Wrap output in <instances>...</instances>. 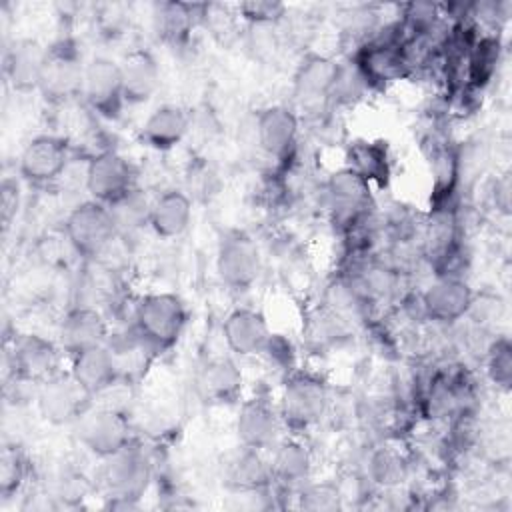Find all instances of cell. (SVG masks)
Wrapping results in <instances>:
<instances>
[{
	"label": "cell",
	"mask_w": 512,
	"mask_h": 512,
	"mask_svg": "<svg viewBox=\"0 0 512 512\" xmlns=\"http://www.w3.org/2000/svg\"><path fill=\"white\" fill-rule=\"evenodd\" d=\"M188 322L184 302L170 292L148 294L134 308L132 328L154 354L170 350L182 336Z\"/></svg>",
	"instance_id": "cell-1"
},
{
	"label": "cell",
	"mask_w": 512,
	"mask_h": 512,
	"mask_svg": "<svg viewBox=\"0 0 512 512\" xmlns=\"http://www.w3.org/2000/svg\"><path fill=\"white\" fill-rule=\"evenodd\" d=\"M86 64L74 38H58L46 48L38 92L50 104H66L82 96Z\"/></svg>",
	"instance_id": "cell-2"
},
{
	"label": "cell",
	"mask_w": 512,
	"mask_h": 512,
	"mask_svg": "<svg viewBox=\"0 0 512 512\" xmlns=\"http://www.w3.org/2000/svg\"><path fill=\"white\" fill-rule=\"evenodd\" d=\"M64 232L72 250L86 260H96L118 236L110 208L96 200L74 206L64 220Z\"/></svg>",
	"instance_id": "cell-3"
},
{
	"label": "cell",
	"mask_w": 512,
	"mask_h": 512,
	"mask_svg": "<svg viewBox=\"0 0 512 512\" xmlns=\"http://www.w3.org/2000/svg\"><path fill=\"white\" fill-rule=\"evenodd\" d=\"M328 404L324 380L310 372H290L280 398V418L290 430H306L316 424Z\"/></svg>",
	"instance_id": "cell-4"
},
{
	"label": "cell",
	"mask_w": 512,
	"mask_h": 512,
	"mask_svg": "<svg viewBox=\"0 0 512 512\" xmlns=\"http://www.w3.org/2000/svg\"><path fill=\"white\" fill-rule=\"evenodd\" d=\"M104 460V482L114 498L112 506L132 508L152 480V464L148 456L130 442L126 448Z\"/></svg>",
	"instance_id": "cell-5"
},
{
	"label": "cell",
	"mask_w": 512,
	"mask_h": 512,
	"mask_svg": "<svg viewBox=\"0 0 512 512\" xmlns=\"http://www.w3.org/2000/svg\"><path fill=\"white\" fill-rule=\"evenodd\" d=\"M324 192L332 220L342 232H348L368 218L372 202L370 184L352 168L346 166L330 174Z\"/></svg>",
	"instance_id": "cell-6"
},
{
	"label": "cell",
	"mask_w": 512,
	"mask_h": 512,
	"mask_svg": "<svg viewBox=\"0 0 512 512\" xmlns=\"http://www.w3.org/2000/svg\"><path fill=\"white\" fill-rule=\"evenodd\" d=\"M92 394L70 374L58 372L36 386V404L50 424H74L90 406Z\"/></svg>",
	"instance_id": "cell-7"
},
{
	"label": "cell",
	"mask_w": 512,
	"mask_h": 512,
	"mask_svg": "<svg viewBox=\"0 0 512 512\" xmlns=\"http://www.w3.org/2000/svg\"><path fill=\"white\" fill-rule=\"evenodd\" d=\"M80 444L100 458H110L132 442L126 416L114 408H88L76 422Z\"/></svg>",
	"instance_id": "cell-8"
},
{
	"label": "cell",
	"mask_w": 512,
	"mask_h": 512,
	"mask_svg": "<svg viewBox=\"0 0 512 512\" xmlns=\"http://www.w3.org/2000/svg\"><path fill=\"white\" fill-rule=\"evenodd\" d=\"M82 96L92 112L104 120H118L126 104L120 64L106 56H94L84 70Z\"/></svg>",
	"instance_id": "cell-9"
},
{
	"label": "cell",
	"mask_w": 512,
	"mask_h": 512,
	"mask_svg": "<svg viewBox=\"0 0 512 512\" xmlns=\"http://www.w3.org/2000/svg\"><path fill=\"white\" fill-rule=\"evenodd\" d=\"M136 188V170L128 158L114 150H104L90 158L86 168V190L90 200L114 204Z\"/></svg>",
	"instance_id": "cell-10"
},
{
	"label": "cell",
	"mask_w": 512,
	"mask_h": 512,
	"mask_svg": "<svg viewBox=\"0 0 512 512\" xmlns=\"http://www.w3.org/2000/svg\"><path fill=\"white\" fill-rule=\"evenodd\" d=\"M8 360L14 380L22 384L38 386L60 372L58 346L40 334H20L14 338Z\"/></svg>",
	"instance_id": "cell-11"
},
{
	"label": "cell",
	"mask_w": 512,
	"mask_h": 512,
	"mask_svg": "<svg viewBox=\"0 0 512 512\" xmlns=\"http://www.w3.org/2000/svg\"><path fill=\"white\" fill-rule=\"evenodd\" d=\"M68 162V140L54 134H40L24 146L18 160V172L28 184L46 186L62 176Z\"/></svg>",
	"instance_id": "cell-12"
},
{
	"label": "cell",
	"mask_w": 512,
	"mask_h": 512,
	"mask_svg": "<svg viewBox=\"0 0 512 512\" xmlns=\"http://www.w3.org/2000/svg\"><path fill=\"white\" fill-rule=\"evenodd\" d=\"M216 272L232 290L250 288L260 274V254L254 240L240 232L224 236L216 254Z\"/></svg>",
	"instance_id": "cell-13"
},
{
	"label": "cell",
	"mask_w": 512,
	"mask_h": 512,
	"mask_svg": "<svg viewBox=\"0 0 512 512\" xmlns=\"http://www.w3.org/2000/svg\"><path fill=\"white\" fill-rule=\"evenodd\" d=\"M474 292L462 278L440 276L420 294L422 316L434 322L452 324L470 314Z\"/></svg>",
	"instance_id": "cell-14"
},
{
	"label": "cell",
	"mask_w": 512,
	"mask_h": 512,
	"mask_svg": "<svg viewBox=\"0 0 512 512\" xmlns=\"http://www.w3.org/2000/svg\"><path fill=\"white\" fill-rule=\"evenodd\" d=\"M280 412L264 398H250L240 406L236 418V434L242 446L254 450L272 448L282 428Z\"/></svg>",
	"instance_id": "cell-15"
},
{
	"label": "cell",
	"mask_w": 512,
	"mask_h": 512,
	"mask_svg": "<svg viewBox=\"0 0 512 512\" xmlns=\"http://www.w3.org/2000/svg\"><path fill=\"white\" fill-rule=\"evenodd\" d=\"M256 140L268 156L284 160L298 140L296 112L282 104L262 108L256 118Z\"/></svg>",
	"instance_id": "cell-16"
},
{
	"label": "cell",
	"mask_w": 512,
	"mask_h": 512,
	"mask_svg": "<svg viewBox=\"0 0 512 512\" xmlns=\"http://www.w3.org/2000/svg\"><path fill=\"white\" fill-rule=\"evenodd\" d=\"M60 348L70 354L84 352L108 342V326L104 316L90 306H76L66 312L60 322Z\"/></svg>",
	"instance_id": "cell-17"
},
{
	"label": "cell",
	"mask_w": 512,
	"mask_h": 512,
	"mask_svg": "<svg viewBox=\"0 0 512 512\" xmlns=\"http://www.w3.org/2000/svg\"><path fill=\"white\" fill-rule=\"evenodd\" d=\"M226 346L236 356H256L262 354L272 332L266 318L250 308L232 310L222 326Z\"/></svg>",
	"instance_id": "cell-18"
},
{
	"label": "cell",
	"mask_w": 512,
	"mask_h": 512,
	"mask_svg": "<svg viewBox=\"0 0 512 512\" xmlns=\"http://www.w3.org/2000/svg\"><path fill=\"white\" fill-rule=\"evenodd\" d=\"M70 374L92 394L98 396L104 390L112 388L120 378V366L112 352V348L106 344L88 348L84 352H78L72 356Z\"/></svg>",
	"instance_id": "cell-19"
},
{
	"label": "cell",
	"mask_w": 512,
	"mask_h": 512,
	"mask_svg": "<svg viewBox=\"0 0 512 512\" xmlns=\"http://www.w3.org/2000/svg\"><path fill=\"white\" fill-rule=\"evenodd\" d=\"M120 72L128 104L148 102L160 88V66L146 48H134L122 56Z\"/></svg>",
	"instance_id": "cell-20"
},
{
	"label": "cell",
	"mask_w": 512,
	"mask_h": 512,
	"mask_svg": "<svg viewBox=\"0 0 512 512\" xmlns=\"http://www.w3.org/2000/svg\"><path fill=\"white\" fill-rule=\"evenodd\" d=\"M338 62L322 54H308L302 58L294 74V98L304 106H314L330 100Z\"/></svg>",
	"instance_id": "cell-21"
},
{
	"label": "cell",
	"mask_w": 512,
	"mask_h": 512,
	"mask_svg": "<svg viewBox=\"0 0 512 512\" xmlns=\"http://www.w3.org/2000/svg\"><path fill=\"white\" fill-rule=\"evenodd\" d=\"M190 128V116L176 104H162L150 112L140 128V140L156 152L176 148Z\"/></svg>",
	"instance_id": "cell-22"
},
{
	"label": "cell",
	"mask_w": 512,
	"mask_h": 512,
	"mask_svg": "<svg viewBox=\"0 0 512 512\" xmlns=\"http://www.w3.org/2000/svg\"><path fill=\"white\" fill-rule=\"evenodd\" d=\"M46 48L32 38L14 40L4 52V76L18 92L38 90Z\"/></svg>",
	"instance_id": "cell-23"
},
{
	"label": "cell",
	"mask_w": 512,
	"mask_h": 512,
	"mask_svg": "<svg viewBox=\"0 0 512 512\" xmlns=\"http://www.w3.org/2000/svg\"><path fill=\"white\" fill-rule=\"evenodd\" d=\"M204 4H188V2H156L152 6V26L156 36L172 46L184 44L198 18L204 16Z\"/></svg>",
	"instance_id": "cell-24"
},
{
	"label": "cell",
	"mask_w": 512,
	"mask_h": 512,
	"mask_svg": "<svg viewBox=\"0 0 512 512\" xmlns=\"http://www.w3.org/2000/svg\"><path fill=\"white\" fill-rule=\"evenodd\" d=\"M192 218L190 196L182 190H164L150 200L148 226L160 238H176L186 232Z\"/></svg>",
	"instance_id": "cell-25"
},
{
	"label": "cell",
	"mask_w": 512,
	"mask_h": 512,
	"mask_svg": "<svg viewBox=\"0 0 512 512\" xmlns=\"http://www.w3.org/2000/svg\"><path fill=\"white\" fill-rule=\"evenodd\" d=\"M272 482H278L284 488L302 486L312 470V456L308 448L294 440H278L274 444V452L270 458Z\"/></svg>",
	"instance_id": "cell-26"
},
{
	"label": "cell",
	"mask_w": 512,
	"mask_h": 512,
	"mask_svg": "<svg viewBox=\"0 0 512 512\" xmlns=\"http://www.w3.org/2000/svg\"><path fill=\"white\" fill-rule=\"evenodd\" d=\"M348 168L360 174L368 184L386 186L392 176L388 146L382 140H356L346 150Z\"/></svg>",
	"instance_id": "cell-27"
},
{
	"label": "cell",
	"mask_w": 512,
	"mask_h": 512,
	"mask_svg": "<svg viewBox=\"0 0 512 512\" xmlns=\"http://www.w3.org/2000/svg\"><path fill=\"white\" fill-rule=\"evenodd\" d=\"M198 388L204 398L218 404H230L240 396L242 372L230 358L208 360L200 370Z\"/></svg>",
	"instance_id": "cell-28"
},
{
	"label": "cell",
	"mask_w": 512,
	"mask_h": 512,
	"mask_svg": "<svg viewBox=\"0 0 512 512\" xmlns=\"http://www.w3.org/2000/svg\"><path fill=\"white\" fill-rule=\"evenodd\" d=\"M262 450L242 446L228 464V482L242 492H262L272 484L270 462L262 458Z\"/></svg>",
	"instance_id": "cell-29"
},
{
	"label": "cell",
	"mask_w": 512,
	"mask_h": 512,
	"mask_svg": "<svg viewBox=\"0 0 512 512\" xmlns=\"http://www.w3.org/2000/svg\"><path fill=\"white\" fill-rule=\"evenodd\" d=\"M502 56L500 38L494 34H478L466 56V80L470 88H484L496 74Z\"/></svg>",
	"instance_id": "cell-30"
},
{
	"label": "cell",
	"mask_w": 512,
	"mask_h": 512,
	"mask_svg": "<svg viewBox=\"0 0 512 512\" xmlns=\"http://www.w3.org/2000/svg\"><path fill=\"white\" fill-rule=\"evenodd\" d=\"M116 224L118 234L134 232L142 226H148V214H150V200L134 188L130 194L120 198L118 202L108 206Z\"/></svg>",
	"instance_id": "cell-31"
},
{
	"label": "cell",
	"mask_w": 512,
	"mask_h": 512,
	"mask_svg": "<svg viewBox=\"0 0 512 512\" xmlns=\"http://www.w3.org/2000/svg\"><path fill=\"white\" fill-rule=\"evenodd\" d=\"M28 476V458L14 444H6L0 454V496H14Z\"/></svg>",
	"instance_id": "cell-32"
},
{
	"label": "cell",
	"mask_w": 512,
	"mask_h": 512,
	"mask_svg": "<svg viewBox=\"0 0 512 512\" xmlns=\"http://www.w3.org/2000/svg\"><path fill=\"white\" fill-rule=\"evenodd\" d=\"M486 374L492 384L504 392L512 386V344L508 338H496L486 350Z\"/></svg>",
	"instance_id": "cell-33"
},
{
	"label": "cell",
	"mask_w": 512,
	"mask_h": 512,
	"mask_svg": "<svg viewBox=\"0 0 512 512\" xmlns=\"http://www.w3.org/2000/svg\"><path fill=\"white\" fill-rule=\"evenodd\" d=\"M406 460L392 450H378L370 458V476L380 486H396L406 478Z\"/></svg>",
	"instance_id": "cell-34"
},
{
	"label": "cell",
	"mask_w": 512,
	"mask_h": 512,
	"mask_svg": "<svg viewBox=\"0 0 512 512\" xmlns=\"http://www.w3.org/2000/svg\"><path fill=\"white\" fill-rule=\"evenodd\" d=\"M238 12L250 26H272L278 20H282L286 8L284 4L272 0H250L242 2L238 6Z\"/></svg>",
	"instance_id": "cell-35"
},
{
	"label": "cell",
	"mask_w": 512,
	"mask_h": 512,
	"mask_svg": "<svg viewBox=\"0 0 512 512\" xmlns=\"http://www.w3.org/2000/svg\"><path fill=\"white\" fill-rule=\"evenodd\" d=\"M20 206V188L18 182L12 178H4L0 184V214L4 228L10 226L12 218L16 216Z\"/></svg>",
	"instance_id": "cell-36"
},
{
	"label": "cell",
	"mask_w": 512,
	"mask_h": 512,
	"mask_svg": "<svg viewBox=\"0 0 512 512\" xmlns=\"http://www.w3.org/2000/svg\"><path fill=\"white\" fill-rule=\"evenodd\" d=\"M262 354H266L272 364H276V366H280L284 370H290L292 364H294L292 344L284 336H280V334H272L270 336V340H268V344H266Z\"/></svg>",
	"instance_id": "cell-37"
},
{
	"label": "cell",
	"mask_w": 512,
	"mask_h": 512,
	"mask_svg": "<svg viewBox=\"0 0 512 512\" xmlns=\"http://www.w3.org/2000/svg\"><path fill=\"white\" fill-rule=\"evenodd\" d=\"M302 506L310 510H332L338 506V494L330 492L326 486H314L302 490Z\"/></svg>",
	"instance_id": "cell-38"
},
{
	"label": "cell",
	"mask_w": 512,
	"mask_h": 512,
	"mask_svg": "<svg viewBox=\"0 0 512 512\" xmlns=\"http://www.w3.org/2000/svg\"><path fill=\"white\" fill-rule=\"evenodd\" d=\"M494 202L502 214H510V178H508V174H504L500 180H496Z\"/></svg>",
	"instance_id": "cell-39"
}]
</instances>
